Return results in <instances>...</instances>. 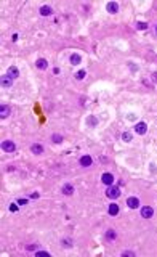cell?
<instances>
[{
    "label": "cell",
    "mask_w": 157,
    "mask_h": 257,
    "mask_svg": "<svg viewBox=\"0 0 157 257\" xmlns=\"http://www.w3.org/2000/svg\"><path fill=\"white\" fill-rule=\"evenodd\" d=\"M115 236H117V235H115L114 230H108V233H106V238H108V240H114Z\"/></svg>",
    "instance_id": "obj_21"
},
{
    "label": "cell",
    "mask_w": 157,
    "mask_h": 257,
    "mask_svg": "<svg viewBox=\"0 0 157 257\" xmlns=\"http://www.w3.org/2000/svg\"><path fill=\"white\" fill-rule=\"evenodd\" d=\"M152 77H154V81H157V74H152Z\"/></svg>",
    "instance_id": "obj_30"
},
{
    "label": "cell",
    "mask_w": 157,
    "mask_h": 257,
    "mask_svg": "<svg viewBox=\"0 0 157 257\" xmlns=\"http://www.w3.org/2000/svg\"><path fill=\"white\" fill-rule=\"evenodd\" d=\"M106 194H108V198H111V199H117L119 196H120V188H117V186H108Z\"/></svg>",
    "instance_id": "obj_1"
},
{
    "label": "cell",
    "mask_w": 157,
    "mask_h": 257,
    "mask_svg": "<svg viewBox=\"0 0 157 257\" xmlns=\"http://www.w3.org/2000/svg\"><path fill=\"white\" fill-rule=\"evenodd\" d=\"M10 211H11V212H16V211H18V204H16V203L10 204Z\"/></svg>",
    "instance_id": "obj_24"
},
{
    "label": "cell",
    "mask_w": 157,
    "mask_h": 257,
    "mask_svg": "<svg viewBox=\"0 0 157 257\" xmlns=\"http://www.w3.org/2000/svg\"><path fill=\"white\" fill-rule=\"evenodd\" d=\"M52 140H53V143H63V137H61V135H58V133H53Z\"/></svg>",
    "instance_id": "obj_18"
},
{
    "label": "cell",
    "mask_w": 157,
    "mask_h": 257,
    "mask_svg": "<svg viewBox=\"0 0 157 257\" xmlns=\"http://www.w3.org/2000/svg\"><path fill=\"white\" fill-rule=\"evenodd\" d=\"M35 255H37V257H48L50 254H48L47 251H37V252H35Z\"/></svg>",
    "instance_id": "obj_22"
},
{
    "label": "cell",
    "mask_w": 157,
    "mask_h": 257,
    "mask_svg": "<svg viewBox=\"0 0 157 257\" xmlns=\"http://www.w3.org/2000/svg\"><path fill=\"white\" fill-rule=\"evenodd\" d=\"M108 212L111 214V216H117V214H119V204H115V203L109 204V207H108Z\"/></svg>",
    "instance_id": "obj_15"
},
{
    "label": "cell",
    "mask_w": 157,
    "mask_h": 257,
    "mask_svg": "<svg viewBox=\"0 0 157 257\" xmlns=\"http://www.w3.org/2000/svg\"><path fill=\"white\" fill-rule=\"evenodd\" d=\"M7 76H10L11 79H16V77H19V69H18L16 66H10V68H8V72H7Z\"/></svg>",
    "instance_id": "obj_9"
},
{
    "label": "cell",
    "mask_w": 157,
    "mask_h": 257,
    "mask_svg": "<svg viewBox=\"0 0 157 257\" xmlns=\"http://www.w3.org/2000/svg\"><path fill=\"white\" fill-rule=\"evenodd\" d=\"M8 116H10V108H8L7 105H2V106H0V118L7 119Z\"/></svg>",
    "instance_id": "obj_11"
},
{
    "label": "cell",
    "mask_w": 157,
    "mask_h": 257,
    "mask_svg": "<svg viewBox=\"0 0 157 257\" xmlns=\"http://www.w3.org/2000/svg\"><path fill=\"white\" fill-rule=\"evenodd\" d=\"M31 198H32V199H37V198H39V193H32Z\"/></svg>",
    "instance_id": "obj_29"
},
{
    "label": "cell",
    "mask_w": 157,
    "mask_h": 257,
    "mask_svg": "<svg viewBox=\"0 0 157 257\" xmlns=\"http://www.w3.org/2000/svg\"><path fill=\"white\" fill-rule=\"evenodd\" d=\"M127 206H128L130 209H136L138 206H140V199L135 198V196H130V198L127 199Z\"/></svg>",
    "instance_id": "obj_8"
},
{
    "label": "cell",
    "mask_w": 157,
    "mask_h": 257,
    "mask_svg": "<svg viewBox=\"0 0 157 257\" xmlns=\"http://www.w3.org/2000/svg\"><path fill=\"white\" fill-rule=\"evenodd\" d=\"M80 63H82V57H80V55L72 53L71 55V64H76V66H77V64H80Z\"/></svg>",
    "instance_id": "obj_16"
},
{
    "label": "cell",
    "mask_w": 157,
    "mask_h": 257,
    "mask_svg": "<svg viewBox=\"0 0 157 257\" xmlns=\"http://www.w3.org/2000/svg\"><path fill=\"white\" fill-rule=\"evenodd\" d=\"M88 124L96 125V124H98V119H96V118H95V119H93V118H90V119H88Z\"/></svg>",
    "instance_id": "obj_25"
},
{
    "label": "cell",
    "mask_w": 157,
    "mask_h": 257,
    "mask_svg": "<svg viewBox=\"0 0 157 257\" xmlns=\"http://www.w3.org/2000/svg\"><path fill=\"white\" fill-rule=\"evenodd\" d=\"M106 10H108V13H111V15H115V13L119 11V3L117 2H109L108 5H106Z\"/></svg>",
    "instance_id": "obj_4"
},
{
    "label": "cell",
    "mask_w": 157,
    "mask_h": 257,
    "mask_svg": "<svg viewBox=\"0 0 157 257\" xmlns=\"http://www.w3.org/2000/svg\"><path fill=\"white\" fill-rule=\"evenodd\" d=\"M136 29H138V31H144V29H147V23L140 21V23L136 24Z\"/></svg>",
    "instance_id": "obj_20"
},
{
    "label": "cell",
    "mask_w": 157,
    "mask_h": 257,
    "mask_svg": "<svg viewBox=\"0 0 157 257\" xmlns=\"http://www.w3.org/2000/svg\"><path fill=\"white\" fill-rule=\"evenodd\" d=\"M2 149L5 153H13V151H16V145H15V142H11V140H5V142L2 143Z\"/></svg>",
    "instance_id": "obj_2"
},
{
    "label": "cell",
    "mask_w": 157,
    "mask_h": 257,
    "mask_svg": "<svg viewBox=\"0 0 157 257\" xmlns=\"http://www.w3.org/2000/svg\"><path fill=\"white\" fill-rule=\"evenodd\" d=\"M35 247H37L35 244H31V246H27V251H34V249H35Z\"/></svg>",
    "instance_id": "obj_28"
},
{
    "label": "cell",
    "mask_w": 157,
    "mask_h": 257,
    "mask_svg": "<svg viewBox=\"0 0 157 257\" xmlns=\"http://www.w3.org/2000/svg\"><path fill=\"white\" fill-rule=\"evenodd\" d=\"M122 255H133V257H135V252H133V251H125Z\"/></svg>",
    "instance_id": "obj_26"
},
{
    "label": "cell",
    "mask_w": 157,
    "mask_h": 257,
    "mask_svg": "<svg viewBox=\"0 0 157 257\" xmlns=\"http://www.w3.org/2000/svg\"><path fill=\"white\" fill-rule=\"evenodd\" d=\"M122 140H123V142H132V135L128 133V132H125V133L122 135Z\"/></svg>",
    "instance_id": "obj_23"
},
{
    "label": "cell",
    "mask_w": 157,
    "mask_h": 257,
    "mask_svg": "<svg viewBox=\"0 0 157 257\" xmlns=\"http://www.w3.org/2000/svg\"><path fill=\"white\" fill-rule=\"evenodd\" d=\"M156 32H157V27H156Z\"/></svg>",
    "instance_id": "obj_31"
},
{
    "label": "cell",
    "mask_w": 157,
    "mask_h": 257,
    "mask_svg": "<svg viewBox=\"0 0 157 257\" xmlns=\"http://www.w3.org/2000/svg\"><path fill=\"white\" fill-rule=\"evenodd\" d=\"M152 214H154V211H152V207H149V206H144V207L141 209V216L144 219H151Z\"/></svg>",
    "instance_id": "obj_10"
},
{
    "label": "cell",
    "mask_w": 157,
    "mask_h": 257,
    "mask_svg": "<svg viewBox=\"0 0 157 257\" xmlns=\"http://www.w3.org/2000/svg\"><path fill=\"white\" fill-rule=\"evenodd\" d=\"M101 182H103L104 185L111 186V185H112V182H114V175H112V174H108V172H106V174L101 175Z\"/></svg>",
    "instance_id": "obj_6"
},
{
    "label": "cell",
    "mask_w": 157,
    "mask_h": 257,
    "mask_svg": "<svg viewBox=\"0 0 157 257\" xmlns=\"http://www.w3.org/2000/svg\"><path fill=\"white\" fill-rule=\"evenodd\" d=\"M63 194H66V196L74 194V186H72L71 183H66V185L63 186Z\"/></svg>",
    "instance_id": "obj_14"
},
{
    "label": "cell",
    "mask_w": 157,
    "mask_h": 257,
    "mask_svg": "<svg viewBox=\"0 0 157 257\" xmlns=\"http://www.w3.org/2000/svg\"><path fill=\"white\" fill-rule=\"evenodd\" d=\"M39 11H40V15H42V16H50L53 13V8L48 7V5H43V7H40Z\"/></svg>",
    "instance_id": "obj_12"
},
{
    "label": "cell",
    "mask_w": 157,
    "mask_h": 257,
    "mask_svg": "<svg viewBox=\"0 0 157 257\" xmlns=\"http://www.w3.org/2000/svg\"><path fill=\"white\" fill-rule=\"evenodd\" d=\"M85 76H87V72L84 71V69H82V71H78V72L76 74V79H77V81H84Z\"/></svg>",
    "instance_id": "obj_19"
},
{
    "label": "cell",
    "mask_w": 157,
    "mask_h": 257,
    "mask_svg": "<svg viewBox=\"0 0 157 257\" xmlns=\"http://www.w3.org/2000/svg\"><path fill=\"white\" fill-rule=\"evenodd\" d=\"M18 204L24 206V204H27V199H18Z\"/></svg>",
    "instance_id": "obj_27"
},
{
    "label": "cell",
    "mask_w": 157,
    "mask_h": 257,
    "mask_svg": "<svg viewBox=\"0 0 157 257\" xmlns=\"http://www.w3.org/2000/svg\"><path fill=\"white\" fill-rule=\"evenodd\" d=\"M31 153L37 154V156H39V154H43V146H42V145H39V143H32L31 145Z\"/></svg>",
    "instance_id": "obj_7"
},
{
    "label": "cell",
    "mask_w": 157,
    "mask_h": 257,
    "mask_svg": "<svg viewBox=\"0 0 157 257\" xmlns=\"http://www.w3.org/2000/svg\"><path fill=\"white\" fill-rule=\"evenodd\" d=\"M135 132H136L138 135H144V133L147 132V125H146V122H138V124L135 125Z\"/></svg>",
    "instance_id": "obj_3"
},
{
    "label": "cell",
    "mask_w": 157,
    "mask_h": 257,
    "mask_svg": "<svg viewBox=\"0 0 157 257\" xmlns=\"http://www.w3.org/2000/svg\"><path fill=\"white\" fill-rule=\"evenodd\" d=\"M11 84H13V79L10 76H3L2 77V85L3 87H11Z\"/></svg>",
    "instance_id": "obj_17"
},
{
    "label": "cell",
    "mask_w": 157,
    "mask_h": 257,
    "mask_svg": "<svg viewBox=\"0 0 157 257\" xmlns=\"http://www.w3.org/2000/svg\"><path fill=\"white\" fill-rule=\"evenodd\" d=\"M35 66H37V69H47L48 68V61H47V60H43V58H40V60H37V61H35Z\"/></svg>",
    "instance_id": "obj_13"
},
{
    "label": "cell",
    "mask_w": 157,
    "mask_h": 257,
    "mask_svg": "<svg viewBox=\"0 0 157 257\" xmlns=\"http://www.w3.org/2000/svg\"><path fill=\"white\" fill-rule=\"evenodd\" d=\"M80 166L82 167H90L91 166V162H93V159H91V156H88V154H84V156L80 158Z\"/></svg>",
    "instance_id": "obj_5"
}]
</instances>
